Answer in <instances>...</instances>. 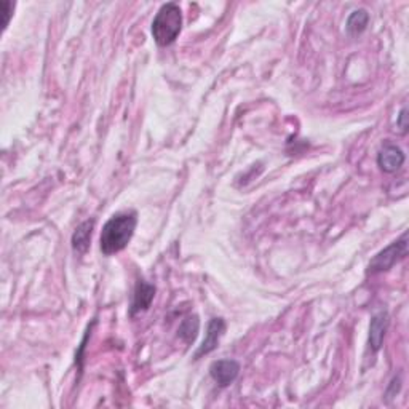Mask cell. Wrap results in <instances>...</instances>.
Returning a JSON list of instances; mask_svg holds the SVG:
<instances>
[{
    "mask_svg": "<svg viewBox=\"0 0 409 409\" xmlns=\"http://www.w3.org/2000/svg\"><path fill=\"white\" fill-rule=\"evenodd\" d=\"M408 256V235L405 234L400 240H396L390 246L385 248L381 253H377L373 257V261L368 266V272L370 274H381L387 272L396 262L401 261Z\"/></svg>",
    "mask_w": 409,
    "mask_h": 409,
    "instance_id": "3957f363",
    "label": "cell"
},
{
    "mask_svg": "<svg viewBox=\"0 0 409 409\" xmlns=\"http://www.w3.org/2000/svg\"><path fill=\"white\" fill-rule=\"evenodd\" d=\"M155 297V286L147 283V281L140 280L135 288L133 299H131V307H130V315L135 316L136 314L146 312V310L151 307V304Z\"/></svg>",
    "mask_w": 409,
    "mask_h": 409,
    "instance_id": "8992f818",
    "label": "cell"
},
{
    "mask_svg": "<svg viewBox=\"0 0 409 409\" xmlns=\"http://www.w3.org/2000/svg\"><path fill=\"white\" fill-rule=\"evenodd\" d=\"M182 29V11L175 2L165 4L152 21V37L160 47H168L180 37Z\"/></svg>",
    "mask_w": 409,
    "mask_h": 409,
    "instance_id": "7a4b0ae2",
    "label": "cell"
},
{
    "mask_svg": "<svg viewBox=\"0 0 409 409\" xmlns=\"http://www.w3.org/2000/svg\"><path fill=\"white\" fill-rule=\"evenodd\" d=\"M368 22H370V13L363 8L355 10L347 20V32L350 36H358V34L365 31Z\"/></svg>",
    "mask_w": 409,
    "mask_h": 409,
    "instance_id": "8fae6325",
    "label": "cell"
},
{
    "mask_svg": "<svg viewBox=\"0 0 409 409\" xmlns=\"http://www.w3.org/2000/svg\"><path fill=\"white\" fill-rule=\"evenodd\" d=\"M199 330H200V321H199V316L197 315H191V316H186V319L182 320V323L180 325V337L182 339L186 344H192L195 339L199 336Z\"/></svg>",
    "mask_w": 409,
    "mask_h": 409,
    "instance_id": "30bf717a",
    "label": "cell"
},
{
    "mask_svg": "<svg viewBox=\"0 0 409 409\" xmlns=\"http://www.w3.org/2000/svg\"><path fill=\"white\" fill-rule=\"evenodd\" d=\"M389 328V315L385 312L376 314L373 316L371 325H370V349L374 354L379 352L382 347L385 333Z\"/></svg>",
    "mask_w": 409,
    "mask_h": 409,
    "instance_id": "ba28073f",
    "label": "cell"
},
{
    "mask_svg": "<svg viewBox=\"0 0 409 409\" xmlns=\"http://www.w3.org/2000/svg\"><path fill=\"white\" fill-rule=\"evenodd\" d=\"M240 365L235 360H219L210 366V374L219 387H229L239 377Z\"/></svg>",
    "mask_w": 409,
    "mask_h": 409,
    "instance_id": "5b68a950",
    "label": "cell"
},
{
    "mask_svg": "<svg viewBox=\"0 0 409 409\" xmlns=\"http://www.w3.org/2000/svg\"><path fill=\"white\" fill-rule=\"evenodd\" d=\"M405 152L396 144L385 142L377 154V165L384 173H396L405 163Z\"/></svg>",
    "mask_w": 409,
    "mask_h": 409,
    "instance_id": "277c9868",
    "label": "cell"
},
{
    "mask_svg": "<svg viewBox=\"0 0 409 409\" xmlns=\"http://www.w3.org/2000/svg\"><path fill=\"white\" fill-rule=\"evenodd\" d=\"M138 215L135 211H125L114 215L105 224L100 239V246L102 255L111 256L115 253H120L125 250L128 243L133 239V234L136 230Z\"/></svg>",
    "mask_w": 409,
    "mask_h": 409,
    "instance_id": "6da1fadb",
    "label": "cell"
},
{
    "mask_svg": "<svg viewBox=\"0 0 409 409\" xmlns=\"http://www.w3.org/2000/svg\"><path fill=\"white\" fill-rule=\"evenodd\" d=\"M224 333H226V321H224L222 319L210 320L205 341H203V344L200 345L197 354H195V358H200V356L211 354L213 350L217 347V344H219V341H221V337L224 336Z\"/></svg>",
    "mask_w": 409,
    "mask_h": 409,
    "instance_id": "52a82bcc",
    "label": "cell"
},
{
    "mask_svg": "<svg viewBox=\"0 0 409 409\" xmlns=\"http://www.w3.org/2000/svg\"><path fill=\"white\" fill-rule=\"evenodd\" d=\"M93 229H95V219H91V221H85L80 224V226L76 229V232H74L72 248H74V251L79 253V255H83V253H86V250L90 248Z\"/></svg>",
    "mask_w": 409,
    "mask_h": 409,
    "instance_id": "9c48e42d",
    "label": "cell"
},
{
    "mask_svg": "<svg viewBox=\"0 0 409 409\" xmlns=\"http://www.w3.org/2000/svg\"><path fill=\"white\" fill-rule=\"evenodd\" d=\"M13 8H15V4L8 2V0H2V2H0V13L4 15V25H2L4 31L8 26L11 15H13Z\"/></svg>",
    "mask_w": 409,
    "mask_h": 409,
    "instance_id": "7c38bea8",
    "label": "cell"
},
{
    "mask_svg": "<svg viewBox=\"0 0 409 409\" xmlns=\"http://www.w3.org/2000/svg\"><path fill=\"white\" fill-rule=\"evenodd\" d=\"M406 114H408L406 107H403V109H401V112H400V115H398V122H396V125L400 126L403 133H405V131L408 130V115H406Z\"/></svg>",
    "mask_w": 409,
    "mask_h": 409,
    "instance_id": "4fadbf2b",
    "label": "cell"
}]
</instances>
